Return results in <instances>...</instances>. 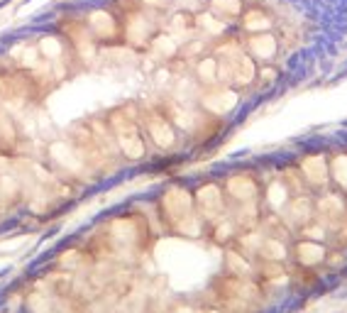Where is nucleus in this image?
Here are the masks:
<instances>
[{"mask_svg": "<svg viewBox=\"0 0 347 313\" xmlns=\"http://www.w3.org/2000/svg\"><path fill=\"white\" fill-rule=\"evenodd\" d=\"M242 47L257 64H271L284 54V44L274 30L257 32V35H242Z\"/></svg>", "mask_w": 347, "mask_h": 313, "instance_id": "1", "label": "nucleus"}, {"mask_svg": "<svg viewBox=\"0 0 347 313\" xmlns=\"http://www.w3.org/2000/svg\"><path fill=\"white\" fill-rule=\"evenodd\" d=\"M276 27V15L267 8V5H247L242 18L237 20V30L240 35H257V32H269Z\"/></svg>", "mask_w": 347, "mask_h": 313, "instance_id": "2", "label": "nucleus"}, {"mask_svg": "<svg viewBox=\"0 0 347 313\" xmlns=\"http://www.w3.org/2000/svg\"><path fill=\"white\" fill-rule=\"evenodd\" d=\"M298 172L303 176V184H308V186H325V181H328V162L320 154L306 156L298 164Z\"/></svg>", "mask_w": 347, "mask_h": 313, "instance_id": "3", "label": "nucleus"}, {"mask_svg": "<svg viewBox=\"0 0 347 313\" xmlns=\"http://www.w3.org/2000/svg\"><path fill=\"white\" fill-rule=\"evenodd\" d=\"M293 257H296V262L303 264V267H315V264L325 262L328 250H325L318 240L303 237V240H298V242L293 245Z\"/></svg>", "mask_w": 347, "mask_h": 313, "instance_id": "4", "label": "nucleus"}, {"mask_svg": "<svg viewBox=\"0 0 347 313\" xmlns=\"http://www.w3.org/2000/svg\"><path fill=\"white\" fill-rule=\"evenodd\" d=\"M206 8L223 22L237 25V20L242 18V13L247 8V0H206Z\"/></svg>", "mask_w": 347, "mask_h": 313, "instance_id": "5", "label": "nucleus"}, {"mask_svg": "<svg viewBox=\"0 0 347 313\" xmlns=\"http://www.w3.org/2000/svg\"><path fill=\"white\" fill-rule=\"evenodd\" d=\"M330 176L335 179V184L340 189L347 191V154H337L330 162Z\"/></svg>", "mask_w": 347, "mask_h": 313, "instance_id": "6", "label": "nucleus"}, {"mask_svg": "<svg viewBox=\"0 0 347 313\" xmlns=\"http://www.w3.org/2000/svg\"><path fill=\"white\" fill-rule=\"evenodd\" d=\"M10 5H15V0H0V13H3L5 8H10Z\"/></svg>", "mask_w": 347, "mask_h": 313, "instance_id": "7", "label": "nucleus"}]
</instances>
